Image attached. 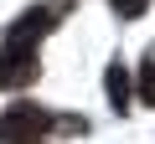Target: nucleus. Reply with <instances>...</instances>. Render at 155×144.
Here are the masks:
<instances>
[{
    "label": "nucleus",
    "mask_w": 155,
    "mask_h": 144,
    "mask_svg": "<svg viewBox=\"0 0 155 144\" xmlns=\"http://www.w3.org/2000/svg\"><path fill=\"white\" fill-rule=\"evenodd\" d=\"M52 124H57V113H47V108H36V103H16V108L0 113V139H11V144H36Z\"/></svg>",
    "instance_id": "obj_1"
},
{
    "label": "nucleus",
    "mask_w": 155,
    "mask_h": 144,
    "mask_svg": "<svg viewBox=\"0 0 155 144\" xmlns=\"http://www.w3.org/2000/svg\"><path fill=\"white\" fill-rule=\"evenodd\" d=\"M114 5H119V16H140V11L150 5V0H114Z\"/></svg>",
    "instance_id": "obj_5"
},
{
    "label": "nucleus",
    "mask_w": 155,
    "mask_h": 144,
    "mask_svg": "<svg viewBox=\"0 0 155 144\" xmlns=\"http://www.w3.org/2000/svg\"><path fill=\"white\" fill-rule=\"evenodd\" d=\"M129 88H134V77H129V67H124V62H109V103H114L119 113H124V108H129V98H134Z\"/></svg>",
    "instance_id": "obj_3"
},
{
    "label": "nucleus",
    "mask_w": 155,
    "mask_h": 144,
    "mask_svg": "<svg viewBox=\"0 0 155 144\" xmlns=\"http://www.w3.org/2000/svg\"><path fill=\"white\" fill-rule=\"evenodd\" d=\"M140 98L155 103V57H145V67H140Z\"/></svg>",
    "instance_id": "obj_4"
},
{
    "label": "nucleus",
    "mask_w": 155,
    "mask_h": 144,
    "mask_svg": "<svg viewBox=\"0 0 155 144\" xmlns=\"http://www.w3.org/2000/svg\"><path fill=\"white\" fill-rule=\"evenodd\" d=\"M36 144H41V139H36Z\"/></svg>",
    "instance_id": "obj_6"
},
{
    "label": "nucleus",
    "mask_w": 155,
    "mask_h": 144,
    "mask_svg": "<svg viewBox=\"0 0 155 144\" xmlns=\"http://www.w3.org/2000/svg\"><path fill=\"white\" fill-rule=\"evenodd\" d=\"M36 67H41V62H36L31 46H11V41H5V46H0V88H26V83L36 77Z\"/></svg>",
    "instance_id": "obj_2"
}]
</instances>
